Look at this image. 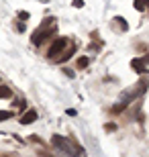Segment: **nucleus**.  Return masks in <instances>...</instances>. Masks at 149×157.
I'll list each match as a JSON object with an SVG mask.
<instances>
[{
	"instance_id": "f257e3e1",
	"label": "nucleus",
	"mask_w": 149,
	"mask_h": 157,
	"mask_svg": "<svg viewBox=\"0 0 149 157\" xmlns=\"http://www.w3.org/2000/svg\"><path fill=\"white\" fill-rule=\"evenodd\" d=\"M55 33H57V23H55V18H45L43 23H41V27L37 31H33V37H31V43L33 45H41V43H45L47 39H51V37H55Z\"/></svg>"
},
{
	"instance_id": "f03ea898",
	"label": "nucleus",
	"mask_w": 149,
	"mask_h": 157,
	"mask_svg": "<svg viewBox=\"0 0 149 157\" xmlns=\"http://www.w3.org/2000/svg\"><path fill=\"white\" fill-rule=\"evenodd\" d=\"M51 143H53V147H57L59 151H61L63 155H68V157H80V155H84L82 147H80V145H76L74 141L68 139V137L53 135V137H51Z\"/></svg>"
},
{
	"instance_id": "7ed1b4c3",
	"label": "nucleus",
	"mask_w": 149,
	"mask_h": 157,
	"mask_svg": "<svg viewBox=\"0 0 149 157\" xmlns=\"http://www.w3.org/2000/svg\"><path fill=\"white\" fill-rule=\"evenodd\" d=\"M68 45H69V41L65 39V37H57V39H55V41L51 43V47H49L47 55H49L51 59H55V57H57V55H59V53H61Z\"/></svg>"
},
{
	"instance_id": "20e7f679",
	"label": "nucleus",
	"mask_w": 149,
	"mask_h": 157,
	"mask_svg": "<svg viewBox=\"0 0 149 157\" xmlns=\"http://www.w3.org/2000/svg\"><path fill=\"white\" fill-rule=\"evenodd\" d=\"M21 124H33L35 121H37V110H27L25 114H21Z\"/></svg>"
},
{
	"instance_id": "39448f33",
	"label": "nucleus",
	"mask_w": 149,
	"mask_h": 157,
	"mask_svg": "<svg viewBox=\"0 0 149 157\" xmlns=\"http://www.w3.org/2000/svg\"><path fill=\"white\" fill-rule=\"evenodd\" d=\"M72 53H74V45H72V47H65V49H63V55H57V57H55V61H57V63L68 61V59L72 57Z\"/></svg>"
},
{
	"instance_id": "423d86ee",
	"label": "nucleus",
	"mask_w": 149,
	"mask_h": 157,
	"mask_svg": "<svg viewBox=\"0 0 149 157\" xmlns=\"http://www.w3.org/2000/svg\"><path fill=\"white\" fill-rule=\"evenodd\" d=\"M131 67L137 71V74H145V71H147V70H145V61H143V59H133Z\"/></svg>"
},
{
	"instance_id": "0eeeda50",
	"label": "nucleus",
	"mask_w": 149,
	"mask_h": 157,
	"mask_svg": "<svg viewBox=\"0 0 149 157\" xmlns=\"http://www.w3.org/2000/svg\"><path fill=\"white\" fill-rule=\"evenodd\" d=\"M10 96H12V90L6 86V84L0 82V98H10Z\"/></svg>"
},
{
	"instance_id": "6e6552de",
	"label": "nucleus",
	"mask_w": 149,
	"mask_h": 157,
	"mask_svg": "<svg viewBox=\"0 0 149 157\" xmlns=\"http://www.w3.org/2000/svg\"><path fill=\"white\" fill-rule=\"evenodd\" d=\"M88 63H90V59H88V57H78V61H76L78 70H84V67H88Z\"/></svg>"
},
{
	"instance_id": "1a4fd4ad",
	"label": "nucleus",
	"mask_w": 149,
	"mask_h": 157,
	"mask_svg": "<svg viewBox=\"0 0 149 157\" xmlns=\"http://www.w3.org/2000/svg\"><path fill=\"white\" fill-rule=\"evenodd\" d=\"M145 6H149V0H135V10H143Z\"/></svg>"
},
{
	"instance_id": "9d476101",
	"label": "nucleus",
	"mask_w": 149,
	"mask_h": 157,
	"mask_svg": "<svg viewBox=\"0 0 149 157\" xmlns=\"http://www.w3.org/2000/svg\"><path fill=\"white\" fill-rule=\"evenodd\" d=\"M8 118H12V112L10 110H0V122L8 121Z\"/></svg>"
},
{
	"instance_id": "9b49d317",
	"label": "nucleus",
	"mask_w": 149,
	"mask_h": 157,
	"mask_svg": "<svg viewBox=\"0 0 149 157\" xmlns=\"http://www.w3.org/2000/svg\"><path fill=\"white\" fill-rule=\"evenodd\" d=\"M115 21H116V23H119V27H120V29H123V31H127V29H129V25L125 23V18H123V17H116Z\"/></svg>"
},
{
	"instance_id": "f8f14e48",
	"label": "nucleus",
	"mask_w": 149,
	"mask_h": 157,
	"mask_svg": "<svg viewBox=\"0 0 149 157\" xmlns=\"http://www.w3.org/2000/svg\"><path fill=\"white\" fill-rule=\"evenodd\" d=\"M74 6H76V8H82V6H84V2H82V0H74Z\"/></svg>"
},
{
	"instance_id": "ddd939ff",
	"label": "nucleus",
	"mask_w": 149,
	"mask_h": 157,
	"mask_svg": "<svg viewBox=\"0 0 149 157\" xmlns=\"http://www.w3.org/2000/svg\"><path fill=\"white\" fill-rule=\"evenodd\" d=\"M18 18H29V12H18Z\"/></svg>"
},
{
	"instance_id": "4468645a",
	"label": "nucleus",
	"mask_w": 149,
	"mask_h": 157,
	"mask_svg": "<svg viewBox=\"0 0 149 157\" xmlns=\"http://www.w3.org/2000/svg\"><path fill=\"white\" fill-rule=\"evenodd\" d=\"M143 61H149V55H145V59H143Z\"/></svg>"
},
{
	"instance_id": "2eb2a0df",
	"label": "nucleus",
	"mask_w": 149,
	"mask_h": 157,
	"mask_svg": "<svg viewBox=\"0 0 149 157\" xmlns=\"http://www.w3.org/2000/svg\"><path fill=\"white\" fill-rule=\"evenodd\" d=\"M4 157H8V155H4Z\"/></svg>"
},
{
	"instance_id": "dca6fc26",
	"label": "nucleus",
	"mask_w": 149,
	"mask_h": 157,
	"mask_svg": "<svg viewBox=\"0 0 149 157\" xmlns=\"http://www.w3.org/2000/svg\"><path fill=\"white\" fill-rule=\"evenodd\" d=\"M0 82H2V80H0Z\"/></svg>"
}]
</instances>
